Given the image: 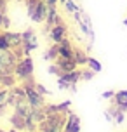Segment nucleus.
Masks as SVG:
<instances>
[{"label":"nucleus","instance_id":"nucleus-1","mask_svg":"<svg viewBox=\"0 0 127 132\" xmlns=\"http://www.w3.org/2000/svg\"><path fill=\"white\" fill-rule=\"evenodd\" d=\"M33 71H35V64H33L31 56H23V57H19L18 64L14 68V75H16L18 82H25L28 78H33Z\"/></svg>","mask_w":127,"mask_h":132},{"label":"nucleus","instance_id":"nucleus-2","mask_svg":"<svg viewBox=\"0 0 127 132\" xmlns=\"http://www.w3.org/2000/svg\"><path fill=\"white\" fill-rule=\"evenodd\" d=\"M75 23L78 24V28H80V31L85 35L87 38H89V49H92V42H94V30H92V21H91V18L87 16L85 12H84V9L82 11H78V12H75Z\"/></svg>","mask_w":127,"mask_h":132},{"label":"nucleus","instance_id":"nucleus-3","mask_svg":"<svg viewBox=\"0 0 127 132\" xmlns=\"http://www.w3.org/2000/svg\"><path fill=\"white\" fill-rule=\"evenodd\" d=\"M21 37H23V45H21V49H23V54L25 56H30L33 51L38 49L40 44H38V37H37L35 30L26 28L25 31H21Z\"/></svg>","mask_w":127,"mask_h":132},{"label":"nucleus","instance_id":"nucleus-4","mask_svg":"<svg viewBox=\"0 0 127 132\" xmlns=\"http://www.w3.org/2000/svg\"><path fill=\"white\" fill-rule=\"evenodd\" d=\"M19 61V56L16 54V51H0V73H14V68Z\"/></svg>","mask_w":127,"mask_h":132},{"label":"nucleus","instance_id":"nucleus-5","mask_svg":"<svg viewBox=\"0 0 127 132\" xmlns=\"http://www.w3.org/2000/svg\"><path fill=\"white\" fill-rule=\"evenodd\" d=\"M47 35H49V40L52 44H61L65 38H68V28L66 24L61 21V23H56L54 26H51L47 30Z\"/></svg>","mask_w":127,"mask_h":132},{"label":"nucleus","instance_id":"nucleus-6","mask_svg":"<svg viewBox=\"0 0 127 132\" xmlns=\"http://www.w3.org/2000/svg\"><path fill=\"white\" fill-rule=\"evenodd\" d=\"M47 2L45 0H38L37 2V5H35V9L31 11V14L28 16L30 19L33 21V23H38V24H42V23H45V18H47Z\"/></svg>","mask_w":127,"mask_h":132},{"label":"nucleus","instance_id":"nucleus-7","mask_svg":"<svg viewBox=\"0 0 127 132\" xmlns=\"http://www.w3.org/2000/svg\"><path fill=\"white\" fill-rule=\"evenodd\" d=\"M82 130V120L77 113H68L66 115V123H65V129L63 132H80Z\"/></svg>","mask_w":127,"mask_h":132},{"label":"nucleus","instance_id":"nucleus-8","mask_svg":"<svg viewBox=\"0 0 127 132\" xmlns=\"http://www.w3.org/2000/svg\"><path fill=\"white\" fill-rule=\"evenodd\" d=\"M58 78L65 80L70 85H77L82 80V68H77V70H72V71H66V73H61ZM70 89H72V87H70Z\"/></svg>","mask_w":127,"mask_h":132},{"label":"nucleus","instance_id":"nucleus-9","mask_svg":"<svg viewBox=\"0 0 127 132\" xmlns=\"http://www.w3.org/2000/svg\"><path fill=\"white\" fill-rule=\"evenodd\" d=\"M58 52H59V57H70V59H73L75 45L70 42V38H65L61 44H58Z\"/></svg>","mask_w":127,"mask_h":132},{"label":"nucleus","instance_id":"nucleus-10","mask_svg":"<svg viewBox=\"0 0 127 132\" xmlns=\"http://www.w3.org/2000/svg\"><path fill=\"white\" fill-rule=\"evenodd\" d=\"M56 23H61V16L58 14L56 5H49L47 7V18H45V30H49L51 26H54Z\"/></svg>","mask_w":127,"mask_h":132},{"label":"nucleus","instance_id":"nucleus-11","mask_svg":"<svg viewBox=\"0 0 127 132\" xmlns=\"http://www.w3.org/2000/svg\"><path fill=\"white\" fill-rule=\"evenodd\" d=\"M4 35H5L7 42H9V45L11 49H18V47L23 45V37H21V33L18 31H11V30H2Z\"/></svg>","mask_w":127,"mask_h":132},{"label":"nucleus","instance_id":"nucleus-12","mask_svg":"<svg viewBox=\"0 0 127 132\" xmlns=\"http://www.w3.org/2000/svg\"><path fill=\"white\" fill-rule=\"evenodd\" d=\"M112 104H115L117 108H120L124 111H127V90L122 89V90H117L112 99Z\"/></svg>","mask_w":127,"mask_h":132},{"label":"nucleus","instance_id":"nucleus-13","mask_svg":"<svg viewBox=\"0 0 127 132\" xmlns=\"http://www.w3.org/2000/svg\"><path fill=\"white\" fill-rule=\"evenodd\" d=\"M54 63L59 66L61 73H66V71H72V70H77V68H78L77 63H75L73 59H70V57H58Z\"/></svg>","mask_w":127,"mask_h":132},{"label":"nucleus","instance_id":"nucleus-14","mask_svg":"<svg viewBox=\"0 0 127 132\" xmlns=\"http://www.w3.org/2000/svg\"><path fill=\"white\" fill-rule=\"evenodd\" d=\"M87 59H89V54H87L85 49H82V47H75L73 61L77 63V66H78V68H84V66H87Z\"/></svg>","mask_w":127,"mask_h":132},{"label":"nucleus","instance_id":"nucleus-15","mask_svg":"<svg viewBox=\"0 0 127 132\" xmlns=\"http://www.w3.org/2000/svg\"><path fill=\"white\" fill-rule=\"evenodd\" d=\"M16 84H19V82H18V78H16L14 73H7V71L0 73V87L11 89V87H14Z\"/></svg>","mask_w":127,"mask_h":132},{"label":"nucleus","instance_id":"nucleus-16","mask_svg":"<svg viewBox=\"0 0 127 132\" xmlns=\"http://www.w3.org/2000/svg\"><path fill=\"white\" fill-rule=\"evenodd\" d=\"M9 123L14 127V129H18V130H25L26 129V118H23L19 113H12V117L9 118Z\"/></svg>","mask_w":127,"mask_h":132},{"label":"nucleus","instance_id":"nucleus-17","mask_svg":"<svg viewBox=\"0 0 127 132\" xmlns=\"http://www.w3.org/2000/svg\"><path fill=\"white\" fill-rule=\"evenodd\" d=\"M110 111H112V115H113V122L115 123H117V125H122L124 120H125V111L120 110V108H117L115 104L110 106Z\"/></svg>","mask_w":127,"mask_h":132},{"label":"nucleus","instance_id":"nucleus-18","mask_svg":"<svg viewBox=\"0 0 127 132\" xmlns=\"http://www.w3.org/2000/svg\"><path fill=\"white\" fill-rule=\"evenodd\" d=\"M58 57H59V52H58V44H52L51 47H47V49H45V52H44V59H45V61L54 63Z\"/></svg>","mask_w":127,"mask_h":132},{"label":"nucleus","instance_id":"nucleus-19","mask_svg":"<svg viewBox=\"0 0 127 132\" xmlns=\"http://www.w3.org/2000/svg\"><path fill=\"white\" fill-rule=\"evenodd\" d=\"M87 68L94 70L96 73H101V71H103V64H101V61L96 59V57H92V56H89V59H87Z\"/></svg>","mask_w":127,"mask_h":132},{"label":"nucleus","instance_id":"nucleus-20","mask_svg":"<svg viewBox=\"0 0 127 132\" xmlns=\"http://www.w3.org/2000/svg\"><path fill=\"white\" fill-rule=\"evenodd\" d=\"M63 5H65V11L70 14H75V12H78V11H82V7L78 4H75V0H66Z\"/></svg>","mask_w":127,"mask_h":132},{"label":"nucleus","instance_id":"nucleus-21","mask_svg":"<svg viewBox=\"0 0 127 132\" xmlns=\"http://www.w3.org/2000/svg\"><path fill=\"white\" fill-rule=\"evenodd\" d=\"M94 77H96V71H94V70L87 68V66L82 68V82H91Z\"/></svg>","mask_w":127,"mask_h":132},{"label":"nucleus","instance_id":"nucleus-22","mask_svg":"<svg viewBox=\"0 0 127 132\" xmlns=\"http://www.w3.org/2000/svg\"><path fill=\"white\" fill-rule=\"evenodd\" d=\"M7 97H9V89L0 87V106H9L7 104Z\"/></svg>","mask_w":127,"mask_h":132},{"label":"nucleus","instance_id":"nucleus-23","mask_svg":"<svg viewBox=\"0 0 127 132\" xmlns=\"http://www.w3.org/2000/svg\"><path fill=\"white\" fill-rule=\"evenodd\" d=\"M0 51H11V45H9V42H7L2 30H0Z\"/></svg>","mask_w":127,"mask_h":132},{"label":"nucleus","instance_id":"nucleus-24","mask_svg":"<svg viewBox=\"0 0 127 132\" xmlns=\"http://www.w3.org/2000/svg\"><path fill=\"white\" fill-rule=\"evenodd\" d=\"M47 71H49V75H56V77L61 75V70H59V66L56 64V63H51L49 68H47Z\"/></svg>","mask_w":127,"mask_h":132},{"label":"nucleus","instance_id":"nucleus-25","mask_svg":"<svg viewBox=\"0 0 127 132\" xmlns=\"http://www.w3.org/2000/svg\"><path fill=\"white\" fill-rule=\"evenodd\" d=\"M35 87H37V90H38V92L42 94V96H51V90H49V89H47L45 85H42V84H38V82H37V84H35Z\"/></svg>","mask_w":127,"mask_h":132},{"label":"nucleus","instance_id":"nucleus-26","mask_svg":"<svg viewBox=\"0 0 127 132\" xmlns=\"http://www.w3.org/2000/svg\"><path fill=\"white\" fill-rule=\"evenodd\" d=\"M113 96H115V90H105V92L101 94V99H105V101H112L113 99Z\"/></svg>","mask_w":127,"mask_h":132},{"label":"nucleus","instance_id":"nucleus-27","mask_svg":"<svg viewBox=\"0 0 127 132\" xmlns=\"http://www.w3.org/2000/svg\"><path fill=\"white\" fill-rule=\"evenodd\" d=\"M58 87H59V90H70V84H66L65 80H61V78H58Z\"/></svg>","mask_w":127,"mask_h":132},{"label":"nucleus","instance_id":"nucleus-28","mask_svg":"<svg viewBox=\"0 0 127 132\" xmlns=\"http://www.w3.org/2000/svg\"><path fill=\"white\" fill-rule=\"evenodd\" d=\"M11 26V19H9V16L5 14V18H4V24H2V30H9Z\"/></svg>","mask_w":127,"mask_h":132},{"label":"nucleus","instance_id":"nucleus-29","mask_svg":"<svg viewBox=\"0 0 127 132\" xmlns=\"http://www.w3.org/2000/svg\"><path fill=\"white\" fill-rule=\"evenodd\" d=\"M105 120H106V122H113V115H112V111H110V110H106V111H105Z\"/></svg>","mask_w":127,"mask_h":132},{"label":"nucleus","instance_id":"nucleus-30","mask_svg":"<svg viewBox=\"0 0 127 132\" xmlns=\"http://www.w3.org/2000/svg\"><path fill=\"white\" fill-rule=\"evenodd\" d=\"M4 18H5V11L0 9V30H2V24H4Z\"/></svg>","mask_w":127,"mask_h":132},{"label":"nucleus","instance_id":"nucleus-31","mask_svg":"<svg viewBox=\"0 0 127 132\" xmlns=\"http://www.w3.org/2000/svg\"><path fill=\"white\" fill-rule=\"evenodd\" d=\"M7 108H9V106H0V117H4V115H5Z\"/></svg>","mask_w":127,"mask_h":132},{"label":"nucleus","instance_id":"nucleus-32","mask_svg":"<svg viewBox=\"0 0 127 132\" xmlns=\"http://www.w3.org/2000/svg\"><path fill=\"white\" fill-rule=\"evenodd\" d=\"M45 2H47V5H58L59 0H45Z\"/></svg>","mask_w":127,"mask_h":132},{"label":"nucleus","instance_id":"nucleus-33","mask_svg":"<svg viewBox=\"0 0 127 132\" xmlns=\"http://www.w3.org/2000/svg\"><path fill=\"white\" fill-rule=\"evenodd\" d=\"M7 2H9V0H0V9H4V11H5V5H7Z\"/></svg>","mask_w":127,"mask_h":132},{"label":"nucleus","instance_id":"nucleus-34","mask_svg":"<svg viewBox=\"0 0 127 132\" xmlns=\"http://www.w3.org/2000/svg\"><path fill=\"white\" fill-rule=\"evenodd\" d=\"M5 132H19V130H18V129H14V127H11V129H9V130H5Z\"/></svg>","mask_w":127,"mask_h":132},{"label":"nucleus","instance_id":"nucleus-35","mask_svg":"<svg viewBox=\"0 0 127 132\" xmlns=\"http://www.w3.org/2000/svg\"><path fill=\"white\" fill-rule=\"evenodd\" d=\"M124 26L127 28V18H125V19H124Z\"/></svg>","mask_w":127,"mask_h":132},{"label":"nucleus","instance_id":"nucleus-36","mask_svg":"<svg viewBox=\"0 0 127 132\" xmlns=\"http://www.w3.org/2000/svg\"><path fill=\"white\" fill-rule=\"evenodd\" d=\"M59 2H61V4H65V2H66V0H59Z\"/></svg>","mask_w":127,"mask_h":132},{"label":"nucleus","instance_id":"nucleus-37","mask_svg":"<svg viewBox=\"0 0 127 132\" xmlns=\"http://www.w3.org/2000/svg\"><path fill=\"white\" fill-rule=\"evenodd\" d=\"M33 132H40V130H38V129H37V130H33Z\"/></svg>","mask_w":127,"mask_h":132},{"label":"nucleus","instance_id":"nucleus-38","mask_svg":"<svg viewBox=\"0 0 127 132\" xmlns=\"http://www.w3.org/2000/svg\"><path fill=\"white\" fill-rule=\"evenodd\" d=\"M0 132H5V130H2V129H0Z\"/></svg>","mask_w":127,"mask_h":132}]
</instances>
